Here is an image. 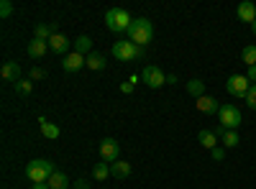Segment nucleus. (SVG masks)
Returning a JSON list of instances; mask_svg holds the SVG:
<instances>
[{"instance_id": "obj_11", "label": "nucleus", "mask_w": 256, "mask_h": 189, "mask_svg": "<svg viewBox=\"0 0 256 189\" xmlns=\"http://www.w3.org/2000/svg\"><path fill=\"white\" fill-rule=\"evenodd\" d=\"M236 15H238V20H241V23H254V20H256V5L251 3V0H246V3H241L238 8H236Z\"/></svg>"}, {"instance_id": "obj_4", "label": "nucleus", "mask_w": 256, "mask_h": 189, "mask_svg": "<svg viewBox=\"0 0 256 189\" xmlns=\"http://www.w3.org/2000/svg\"><path fill=\"white\" fill-rule=\"evenodd\" d=\"M113 56L118 61H136V59L144 56V49L136 46L134 41H116L113 44Z\"/></svg>"}, {"instance_id": "obj_29", "label": "nucleus", "mask_w": 256, "mask_h": 189, "mask_svg": "<svg viewBox=\"0 0 256 189\" xmlns=\"http://www.w3.org/2000/svg\"><path fill=\"white\" fill-rule=\"evenodd\" d=\"M210 156H212V161H223V159H226V149H220V146H216V149L210 151Z\"/></svg>"}, {"instance_id": "obj_6", "label": "nucleus", "mask_w": 256, "mask_h": 189, "mask_svg": "<svg viewBox=\"0 0 256 189\" xmlns=\"http://www.w3.org/2000/svg\"><path fill=\"white\" fill-rule=\"evenodd\" d=\"M141 82L146 87H152V90H159L162 85H166V74L159 67H154V64H146L141 69Z\"/></svg>"}, {"instance_id": "obj_28", "label": "nucleus", "mask_w": 256, "mask_h": 189, "mask_svg": "<svg viewBox=\"0 0 256 189\" xmlns=\"http://www.w3.org/2000/svg\"><path fill=\"white\" fill-rule=\"evenodd\" d=\"M244 100H246V105H248L251 110H256V85H251V90H248V95Z\"/></svg>"}, {"instance_id": "obj_34", "label": "nucleus", "mask_w": 256, "mask_h": 189, "mask_svg": "<svg viewBox=\"0 0 256 189\" xmlns=\"http://www.w3.org/2000/svg\"><path fill=\"white\" fill-rule=\"evenodd\" d=\"M177 82H180V79H177L174 74H166V85H177Z\"/></svg>"}, {"instance_id": "obj_12", "label": "nucleus", "mask_w": 256, "mask_h": 189, "mask_svg": "<svg viewBox=\"0 0 256 189\" xmlns=\"http://www.w3.org/2000/svg\"><path fill=\"white\" fill-rule=\"evenodd\" d=\"M49 49H52L54 54H67V49H70V38L56 31V33L49 38Z\"/></svg>"}, {"instance_id": "obj_22", "label": "nucleus", "mask_w": 256, "mask_h": 189, "mask_svg": "<svg viewBox=\"0 0 256 189\" xmlns=\"http://www.w3.org/2000/svg\"><path fill=\"white\" fill-rule=\"evenodd\" d=\"M187 92L195 97V100L202 97V95H205V82H202V79H190V82H187Z\"/></svg>"}, {"instance_id": "obj_24", "label": "nucleus", "mask_w": 256, "mask_h": 189, "mask_svg": "<svg viewBox=\"0 0 256 189\" xmlns=\"http://www.w3.org/2000/svg\"><path fill=\"white\" fill-rule=\"evenodd\" d=\"M92 177H95L98 182H105V179L110 177V164H105V161H102V164H95V166H92Z\"/></svg>"}, {"instance_id": "obj_30", "label": "nucleus", "mask_w": 256, "mask_h": 189, "mask_svg": "<svg viewBox=\"0 0 256 189\" xmlns=\"http://www.w3.org/2000/svg\"><path fill=\"white\" fill-rule=\"evenodd\" d=\"M46 77V72L44 69H38V67H34L31 69V82H38V79H44Z\"/></svg>"}, {"instance_id": "obj_32", "label": "nucleus", "mask_w": 256, "mask_h": 189, "mask_svg": "<svg viewBox=\"0 0 256 189\" xmlns=\"http://www.w3.org/2000/svg\"><path fill=\"white\" fill-rule=\"evenodd\" d=\"M246 77H248V82H254V85H256V64H254V67H248Z\"/></svg>"}, {"instance_id": "obj_14", "label": "nucleus", "mask_w": 256, "mask_h": 189, "mask_svg": "<svg viewBox=\"0 0 256 189\" xmlns=\"http://www.w3.org/2000/svg\"><path fill=\"white\" fill-rule=\"evenodd\" d=\"M216 136H220V143L226 146V149H236V146H238V141H241L236 131H223L220 125H218V131H216Z\"/></svg>"}, {"instance_id": "obj_1", "label": "nucleus", "mask_w": 256, "mask_h": 189, "mask_svg": "<svg viewBox=\"0 0 256 189\" xmlns=\"http://www.w3.org/2000/svg\"><path fill=\"white\" fill-rule=\"evenodd\" d=\"M152 38H154V26H152V20H148V18H134L131 28H128V41H134L136 46L144 49Z\"/></svg>"}, {"instance_id": "obj_20", "label": "nucleus", "mask_w": 256, "mask_h": 189, "mask_svg": "<svg viewBox=\"0 0 256 189\" xmlns=\"http://www.w3.org/2000/svg\"><path fill=\"white\" fill-rule=\"evenodd\" d=\"M74 49H77V54H82V56H90L92 51V38L90 36H77V41H74Z\"/></svg>"}, {"instance_id": "obj_13", "label": "nucleus", "mask_w": 256, "mask_h": 189, "mask_svg": "<svg viewBox=\"0 0 256 189\" xmlns=\"http://www.w3.org/2000/svg\"><path fill=\"white\" fill-rule=\"evenodd\" d=\"M0 74H3L6 82H13V85H16L18 79H24V77H20V67L16 64V61H6L3 69H0Z\"/></svg>"}, {"instance_id": "obj_16", "label": "nucleus", "mask_w": 256, "mask_h": 189, "mask_svg": "<svg viewBox=\"0 0 256 189\" xmlns=\"http://www.w3.org/2000/svg\"><path fill=\"white\" fill-rule=\"evenodd\" d=\"M198 141H200V146H202V149H208V151H212V149H216V146H218V136H216V131H200L198 133Z\"/></svg>"}, {"instance_id": "obj_27", "label": "nucleus", "mask_w": 256, "mask_h": 189, "mask_svg": "<svg viewBox=\"0 0 256 189\" xmlns=\"http://www.w3.org/2000/svg\"><path fill=\"white\" fill-rule=\"evenodd\" d=\"M13 13V3L10 0H0V18H10Z\"/></svg>"}, {"instance_id": "obj_23", "label": "nucleus", "mask_w": 256, "mask_h": 189, "mask_svg": "<svg viewBox=\"0 0 256 189\" xmlns=\"http://www.w3.org/2000/svg\"><path fill=\"white\" fill-rule=\"evenodd\" d=\"M105 64H108V61H105L102 54H90V56H88V69H92V72L105 69Z\"/></svg>"}, {"instance_id": "obj_8", "label": "nucleus", "mask_w": 256, "mask_h": 189, "mask_svg": "<svg viewBox=\"0 0 256 189\" xmlns=\"http://www.w3.org/2000/svg\"><path fill=\"white\" fill-rule=\"evenodd\" d=\"M226 90H228V95H233V97H246L248 90H251V82H248V77L233 74V77H228V82H226Z\"/></svg>"}, {"instance_id": "obj_33", "label": "nucleus", "mask_w": 256, "mask_h": 189, "mask_svg": "<svg viewBox=\"0 0 256 189\" xmlns=\"http://www.w3.org/2000/svg\"><path fill=\"white\" fill-rule=\"evenodd\" d=\"M74 189H90V182H88V179H77Z\"/></svg>"}, {"instance_id": "obj_7", "label": "nucleus", "mask_w": 256, "mask_h": 189, "mask_svg": "<svg viewBox=\"0 0 256 189\" xmlns=\"http://www.w3.org/2000/svg\"><path fill=\"white\" fill-rule=\"evenodd\" d=\"M98 151H100V159L105 164H116L120 161V143L116 138H102L100 146H98Z\"/></svg>"}, {"instance_id": "obj_19", "label": "nucleus", "mask_w": 256, "mask_h": 189, "mask_svg": "<svg viewBox=\"0 0 256 189\" xmlns=\"http://www.w3.org/2000/svg\"><path fill=\"white\" fill-rule=\"evenodd\" d=\"M54 33H56V26H49V23H38V26H36V31H34V38H38V41H49Z\"/></svg>"}, {"instance_id": "obj_36", "label": "nucleus", "mask_w": 256, "mask_h": 189, "mask_svg": "<svg viewBox=\"0 0 256 189\" xmlns=\"http://www.w3.org/2000/svg\"><path fill=\"white\" fill-rule=\"evenodd\" d=\"M251 31H254V36H256V20H254V23H251Z\"/></svg>"}, {"instance_id": "obj_17", "label": "nucleus", "mask_w": 256, "mask_h": 189, "mask_svg": "<svg viewBox=\"0 0 256 189\" xmlns=\"http://www.w3.org/2000/svg\"><path fill=\"white\" fill-rule=\"evenodd\" d=\"M46 49H49V41H38V38H34L31 44H28V56L31 59H41L46 54Z\"/></svg>"}, {"instance_id": "obj_26", "label": "nucleus", "mask_w": 256, "mask_h": 189, "mask_svg": "<svg viewBox=\"0 0 256 189\" xmlns=\"http://www.w3.org/2000/svg\"><path fill=\"white\" fill-rule=\"evenodd\" d=\"M13 87H16V95L28 97V95H31V90H34V82H31V79H18Z\"/></svg>"}, {"instance_id": "obj_21", "label": "nucleus", "mask_w": 256, "mask_h": 189, "mask_svg": "<svg viewBox=\"0 0 256 189\" xmlns=\"http://www.w3.org/2000/svg\"><path fill=\"white\" fill-rule=\"evenodd\" d=\"M46 184H49L52 189H67V187H70V179H67V174H64V172H54Z\"/></svg>"}, {"instance_id": "obj_5", "label": "nucleus", "mask_w": 256, "mask_h": 189, "mask_svg": "<svg viewBox=\"0 0 256 189\" xmlns=\"http://www.w3.org/2000/svg\"><path fill=\"white\" fill-rule=\"evenodd\" d=\"M218 115H220V128L223 131H236L238 125L244 123L241 120V110L236 108V105H230V102L228 105H220V113Z\"/></svg>"}, {"instance_id": "obj_15", "label": "nucleus", "mask_w": 256, "mask_h": 189, "mask_svg": "<svg viewBox=\"0 0 256 189\" xmlns=\"http://www.w3.org/2000/svg\"><path fill=\"white\" fill-rule=\"evenodd\" d=\"M38 125H41V133H44V138H49V141H56L59 138V125L56 123H49L46 118H38Z\"/></svg>"}, {"instance_id": "obj_3", "label": "nucleus", "mask_w": 256, "mask_h": 189, "mask_svg": "<svg viewBox=\"0 0 256 189\" xmlns=\"http://www.w3.org/2000/svg\"><path fill=\"white\" fill-rule=\"evenodd\" d=\"M131 23H134V18L126 8H110L108 13H105V26H108L113 33H128Z\"/></svg>"}, {"instance_id": "obj_31", "label": "nucleus", "mask_w": 256, "mask_h": 189, "mask_svg": "<svg viewBox=\"0 0 256 189\" xmlns=\"http://www.w3.org/2000/svg\"><path fill=\"white\" fill-rule=\"evenodd\" d=\"M134 87H136V85H131V82H123V85H120V92H123V95H131Z\"/></svg>"}, {"instance_id": "obj_35", "label": "nucleus", "mask_w": 256, "mask_h": 189, "mask_svg": "<svg viewBox=\"0 0 256 189\" xmlns=\"http://www.w3.org/2000/svg\"><path fill=\"white\" fill-rule=\"evenodd\" d=\"M31 189H52V187H49V184H34Z\"/></svg>"}, {"instance_id": "obj_18", "label": "nucleus", "mask_w": 256, "mask_h": 189, "mask_svg": "<svg viewBox=\"0 0 256 189\" xmlns=\"http://www.w3.org/2000/svg\"><path fill=\"white\" fill-rule=\"evenodd\" d=\"M110 177H116V179L131 177V164H128V161H116V164H110Z\"/></svg>"}, {"instance_id": "obj_10", "label": "nucleus", "mask_w": 256, "mask_h": 189, "mask_svg": "<svg viewBox=\"0 0 256 189\" xmlns=\"http://www.w3.org/2000/svg\"><path fill=\"white\" fill-rule=\"evenodd\" d=\"M62 67H64V72H80L82 67H88V56H82V54H67L64 56V61H62Z\"/></svg>"}, {"instance_id": "obj_2", "label": "nucleus", "mask_w": 256, "mask_h": 189, "mask_svg": "<svg viewBox=\"0 0 256 189\" xmlns=\"http://www.w3.org/2000/svg\"><path fill=\"white\" fill-rule=\"evenodd\" d=\"M54 164L46 161V159H34L31 164H26V177L34 182V184H46L54 174Z\"/></svg>"}, {"instance_id": "obj_25", "label": "nucleus", "mask_w": 256, "mask_h": 189, "mask_svg": "<svg viewBox=\"0 0 256 189\" xmlns=\"http://www.w3.org/2000/svg\"><path fill=\"white\" fill-rule=\"evenodd\" d=\"M241 59H244L246 67H254V64H256V46H254V44L244 46V49H241Z\"/></svg>"}, {"instance_id": "obj_9", "label": "nucleus", "mask_w": 256, "mask_h": 189, "mask_svg": "<svg viewBox=\"0 0 256 189\" xmlns=\"http://www.w3.org/2000/svg\"><path fill=\"white\" fill-rule=\"evenodd\" d=\"M195 108H198L202 115H216V113H220V105H218V100H216V97H210V95L198 97V100H195Z\"/></svg>"}]
</instances>
